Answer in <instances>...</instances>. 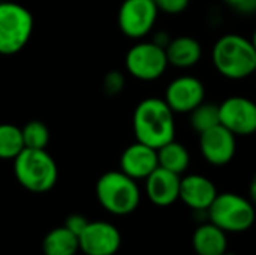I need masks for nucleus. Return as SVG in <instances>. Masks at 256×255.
Instances as JSON below:
<instances>
[{"label":"nucleus","instance_id":"nucleus-1","mask_svg":"<svg viewBox=\"0 0 256 255\" xmlns=\"http://www.w3.org/2000/svg\"><path fill=\"white\" fill-rule=\"evenodd\" d=\"M176 113L160 98L142 99L132 117L136 141L159 149L176 138Z\"/></svg>","mask_w":256,"mask_h":255},{"label":"nucleus","instance_id":"nucleus-2","mask_svg":"<svg viewBox=\"0 0 256 255\" xmlns=\"http://www.w3.org/2000/svg\"><path fill=\"white\" fill-rule=\"evenodd\" d=\"M214 69L228 80H244L256 72V50L250 39L238 33L220 36L212 50Z\"/></svg>","mask_w":256,"mask_h":255},{"label":"nucleus","instance_id":"nucleus-3","mask_svg":"<svg viewBox=\"0 0 256 255\" xmlns=\"http://www.w3.org/2000/svg\"><path fill=\"white\" fill-rule=\"evenodd\" d=\"M14 173L18 183L34 194L52 189L58 177L57 164L45 149L24 147L14 159Z\"/></svg>","mask_w":256,"mask_h":255},{"label":"nucleus","instance_id":"nucleus-4","mask_svg":"<svg viewBox=\"0 0 256 255\" xmlns=\"http://www.w3.org/2000/svg\"><path fill=\"white\" fill-rule=\"evenodd\" d=\"M96 197L100 206L116 216H126L136 210L141 192L135 179L122 170L108 171L96 182Z\"/></svg>","mask_w":256,"mask_h":255},{"label":"nucleus","instance_id":"nucleus-5","mask_svg":"<svg viewBox=\"0 0 256 255\" xmlns=\"http://www.w3.org/2000/svg\"><path fill=\"white\" fill-rule=\"evenodd\" d=\"M208 221L225 233H243L252 228L256 219L254 203L236 192L218 194L207 210Z\"/></svg>","mask_w":256,"mask_h":255},{"label":"nucleus","instance_id":"nucleus-6","mask_svg":"<svg viewBox=\"0 0 256 255\" xmlns=\"http://www.w3.org/2000/svg\"><path fill=\"white\" fill-rule=\"evenodd\" d=\"M33 32V17L27 8L15 2H0V54L20 53Z\"/></svg>","mask_w":256,"mask_h":255},{"label":"nucleus","instance_id":"nucleus-7","mask_svg":"<svg viewBox=\"0 0 256 255\" xmlns=\"http://www.w3.org/2000/svg\"><path fill=\"white\" fill-rule=\"evenodd\" d=\"M124 65L134 78L141 81H154L165 74L168 59L165 48L156 42H138L128 51Z\"/></svg>","mask_w":256,"mask_h":255},{"label":"nucleus","instance_id":"nucleus-8","mask_svg":"<svg viewBox=\"0 0 256 255\" xmlns=\"http://www.w3.org/2000/svg\"><path fill=\"white\" fill-rule=\"evenodd\" d=\"M159 8L153 0H124L118 9V27L128 38L147 36L158 20Z\"/></svg>","mask_w":256,"mask_h":255},{"label":"nucleus","instance_id":"nucleus-9","mask_svg":"<svg viewBox=\"0 0 256 255\" xmlns=\"http://www.w3.org/2000/svg\"><path fill=\"white\" fill-rule=\"evenodd\" d=\"M220 125L236 137L256 134V102L246 96H230L219 105Z\"/></svg>","mask_w":256,"mask_h":255},{"label":"nucleus","instance_id":"nucleus-10","mask_svg":"<svg viewBox=\"0 0 256 255\" xmlns=\"http://www.w3.org/2000/svg\"><path fill=\"white\" fill-rule=\"evenodd\" d=\"M200 150L210 165H228L237 153V137L219 123L200 134Z\"/></svg>","mask_w":256,"mask_h":255},{"label":"nucleus","instance_id":"nucleus-11","mask_svg":"<svg viewBox=\"0 0 256 255\" xmlns=\"http://www.w3.org/2000/svg\"><path fill=\"white\" fill-rule=\"evenodd\" d=\"M78 240L86 255H116L122 246V233L106 221H88Z\"/></svg>","mask_w":256,"mask_h":255},{"label":"nucleus","instance_id":"nucleus-12","mask_svg":"<svg viewBox=\"0 0 256 255\" xmlns=\"http://www.w3.org/2000/svg\"><path fill=\"white\" fill-rule=\"evenodd\" d=\"M206 99L204 83L192 75L174 78L165 90L164 101L176 114H189Z\"/></svg>","mask_w":256,"mask_h":255},{"label":"nucleus","instance_id":"nucleus-13","mask_svg":"<svg viewBox=\"0 0 256 255\" xmlns=\"http://www.w3.org/2000/svg\"><path fill=\"white\" fill-rule=\"evenodd\" d=\"M218 194L219 192L213 180L202 174H188L180 180L178 200L194 212H207Z\"/></svg>","mask_w":256,"mask_h":255},{"label":"nucleus","instance_id":"nucleus-14","mask_svg":"<svg viewBox=\"0 0 256 255\" xmlns=\"http://www.w3.org/2000/svg\"><path fill=\"white\" fill-rule=\"evenodd\" d=\"M158 167V150L140 141L128 146L120 156V170L135 180H146Z\"/></svg>","mask_w":256,"mask_h":255},{"label":"nucleus","instance_id":"nucleus-15","mask_svg":"<svg viewBox=\"0 0 256 255\" xmlns=\"http://www.w3.org/2000/svg\"><path fill=\"white\" fill-rule=\"evenodd\" d=\"M180 180L178 174L158 167L146 179V194L154 206L168 207L180 197Z\"/></svg>","mask_w":256,"mask_h":255},{"label":"nucleus","instance_id":"nucleus-16","mask_svg":"<svg viewBox=\"0 0 256 255\" xmlns=\"http://www.w3.org/2000/svg\"><path fill=\"white\" fill-rule=\"evenodd\" d=\"M168 65L178 69H189L198 65L202 59V45L194 36L182 35L172 38L165 47Z\"/></svg>","mask_w":256,"mask_h":255},{"label":"nucleus","instance_id":"nucleus-17","mask_svg":"<svg viewBox=\"0 0 256 255\" xmlns=\"http://www.w3.org/2000/svg\"><path fill=\"white\" fill-rule=\"evenodd\" d=\"M192 248L196 255H224L228 252L226 233L210 221L204 222L194 231Z\"/></svg>","mask_w":256,"mask_h":255},{"label":"nucleus","instance_id":"nucleus-18","mask_svg":"<svg viewBox=\"0 0 256 255\" xmlns=\"http://www.w3.org/2000/svg\"><path fill=\"white\" fill-rule=\"evenodd\" d=\"M44 255H75L80 251L78 236L64 225L46 233L42 242Z\"/></svg>","mask_w":256,"mask_h":255},{"label":"nucleus","instance_id":"nucleus-19","mask_svg":"<svg viewBox=\"0 0 256 255\" xmlns=\"http://www.w3.org/2000/svg\"><path fill=\"white\" fill-rule=\"evenodd\" d=\"M159 167L182 176L190 165V153L184 144L172 140L158 149Z\"/></svg>","mask_w":256,"mask_h":255},{"label":"nucleus","instance_id":"nucleus-20","mask_svg":"<svg viewBox=\"0 0 256 255\" xmlns=\"http://www.w3.org/2000/svg\"><path fill=\"white\" fill-rule=\"evenodd\" d=\"M24 149L21 128L12 123H0V159H15Z\"/></svg>","mask_w":256,"mask_h":255},{"label":"nucleus","instance_id":"nucleus-21","mask_svg":"<svg viewBox=\"0 0 256 255\" xmlns=\"http://www.w3.org/2000/svg\"><path fill=\"white\" fill-rule=\"evenodd\" d=\"M189 114H190V126L196 134H201V132L220 123L219 105H216V104L202 102L195 110H192Z\"/></svg>","mask_w":256,"mask_h":255},{"label":"nucleus","instance_id":"nucleus-22","mask_svg":"<svg viewBox=\"0 0 256 255\" xmlns=\"http://www.w3.org/2000/svg\"><path fill=\"white\" fill-rule=\"evenodd\" d=\"M24 147L27 149H46L50 143V129L40 120H30L21 128Z\"/></svg>","mask_w":256,"mask_h":255},{"label":"nucleus","instance_id":"nucleus-23","mask_svg":"<svg viewBox=\"0 0 256 255\" xmlns=\"http://www.w3.org/2000/svg\"><path fill=\"white\" fill-rule=\"evenodd\" d=\"M190 0H158L156 5L159 8V11L170 14V15H178L182 12H184L189 6Z\"/></svg>","mask_w":256,"mask_h":255},{"label":"nucleus","instance_id":"nucleus-24","mask_svg":"<svg viewBox=\"0 0 256 255\" xmlns=\"http://www.w3.org/2000/svg\"><path fill=\"white\" fill-rule=\"evenodd\" d=\"M222 2L238 15L256 14V0H222Z\"/></svg>","mask_w":256,"mask_h":255},{"label":"nucleus","instance_id":"nucleus-25","mask_svg":"<svg viewBox=\"0 0 256 255\" xmlns=\"http://www.w3.org/2000/svg\"><path fill=\"white\" fill-rule=\"evenodd\" d=\"M87 224H88V221H87L86 216L75 213V215L68 216V219H66V222H64V227H66L68 230H70L74 234L80 236V234L82 233V230L86 228Z\"/></svg>","mask_w":256,"mask_h":255},{"label":"nucleus","instance_id":"nucleus-26","mask_svg":"<svg viewBox=\"0 0 256 255\" xmlns=\"http://www.w3.org/2000/svg\"><path fill=\"white\" fill-rule=\"evenodd\" d=\"M124 84V78L120 72H110L106 80H105V86L108 93H117L123 89Z\"/></svg>","mask_w":256,"mask_h":255},{"label":"nucleus","instance_id":"nucleus-27","mask_svg":"<svg viewBox=\"0 0 256 255\" xmlns=\"http://www.w3.org/2000/svg\"><path fill=\"white\" fill-rule=\"evenodd\" d=\"M170 41H171V39H170V36H168L165 32H160V33H158V35H156V38H154V41H153V42H156L158 45H160V47H164V48H165V47L170 44Z\"/></svg>","mask_w":256,"mask_h":255},{"label":"nucleus","instance_id":"nucleus-28","mask_svg":"<svg viewBox=\"0 0 256 255\" xmlns=\"http://www.w3.org/2000/svg\"><path fill=\"white\" fill-rule=\"evenodd\" d=\"M249 200L254 203V206L256 207V173L254 174L250 185H249Z\"/></svg>","mask_w":256,"mask_h":255},{"label":"nucleus","instance_id":"nucleus-29","mask_svg":"<svg viewBox=\"0 0 256 255\" xmlns=\"http://www.w3.org/2000/svg\"><path fill=\"white\" fill-rule=\"evenodd\" d=\"M250 42H252V45H254V48L256 50V27L255 30H254V33H252V38H250Z\"/></svg>","mask_w":256,"mask_h":255},{"label":"nucleus","instance_id":"nucleus-30","mask_svg":"<svg viewBox=\"0 0 256 255\" xmlns=\"http://www.w3.org/2000/svg\"><path fill=\"white\" fill-rule=\"evenodd\" d=\"M224 255H237V254H230V252H225Z\"/></svg>","mask_w":256,"mask_h":255},{"label":"nucleus","instance_id":"nucleus-31","mask_svg":"<svg viewBox=\"0 0 256 255\" xmlns=\"http://www.w3.org/2000/svg\"><path fill=\"white\" fill-rule=\"evenodd\" d=\"M255 83H256V72H255Z\"/></svg>","mask_w":256,"mask_h":255},{"label":"nucleus","instance_id":"nucleus-32","mask_svg":"<svg viewBox=\"0 0 256 255\" xmlns=\"http://www.w3.org/2000/svg\"><path fill=\"white\" fill-rule=\"evenodd\" d=\"M153 2H154V3H156V2H158V0H153Z\"/></svg>","mask_w":256,"mask_h":255}]
</instances>
